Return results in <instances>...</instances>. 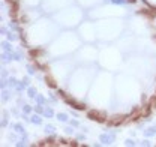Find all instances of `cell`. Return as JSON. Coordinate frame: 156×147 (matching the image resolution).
I'll use <instances>...</instances> for the list:
<instances>
[{
    "instance_id": "6da1fadb",
    "label": "cell",
    "mask_w": 156,
    "mask_h": 147,
    "mask_svg": "<svg viewBox=\"0 0 156 147\" xmlns=\"http://www.w3.org/2000/svg\"><path fill=\"white\" fill-rule=\"evenodd\" d=\"M57 117H59V120H62V122H66L68 120V116H66V114H63V113L57 114Z\"/></svg>"
},
{
    "instance_id": "7a4b0ae2",
    "label": "cell",
    "mask_w": 156,
    "mask_h": 147,
    "mask_svg": "<svg viewBox=\"0 0 156 147\" xmlns=\"http://www.w3.org/2000/svg\"><path fill=\"white\" fill-rule=\"evenodd\" d=\"M155 131H156L155 128H150V129H147V131H146V135H147V137L153 135V134H155Z\"/></svg>"
},
{
    "instance_id": "3957f363",
    "label": "cell",
    "mask_w": 156,
    "mask_h": 147,
    "mask_svg": "<svg viewBox=\"0 0 156 147\" xmlns=\"http://www.w3.org/2000/svg\"><path fill=\"white\" fill-rule=\"evenodd\" d=\"M32 122H33V123H36V125H39V123H41L39 116H33V117H32Z\"/></svg>"
},
{
    "instance_id": "277c9868",
    "label": "cell",
    "mask_w": 156,
    "mask_h": 147,
    "mask_svg": "<svg viewBox=\"0 0 156 147\" xmlns=\"http://www.w3.org/2000/svg\"><path fill=\"white\" fill-rule=\"evenodd\" d=\"M101 140L104 141V143H110V141H111V138H110V137H107V135H102V137H101Z\"/></svg>"
},
{
    "instance_id": "5b68a950",
    "label": "cell",
    "mask_w": 156,
    "mask_h": 147,
    "mask_svg": "<svg viewBox=\"0 0 156 147\" xmlns=\"http://www.w3.org/2000/svg\"><path fill=\"white\" fill-rule=\"evenodd\" d=\"M35 93H36L35 89H29V96H35Z\"/></svg>"
},
{
    "instance_id": "8992f818",
    "label": "cell",
    "mask_w": 156,
    "mask_h": 147,
    "mask_svg": "<svg viewBox=\"0 0 156 147\" xmlns=\"http://www.w3.org/2000/svg\"><path fill=\"white\" fill-rule=\"evenodd\" d=\"M44 114H45V116H48V117H50V116H53V111H51V110H45V111H44Z\"/></svg>"
},
{
    "instance_id": "52a82bcc",
    "label": "cell",
    "mask_w": 156,
    "mask_h": 147,
    "mask_svg": "<svg viewBox=\"0 0 156 147\" xmlns=\"http://www.w3.org/2000/svg\"><path fill=\"white\" fill-rule=\"evenodd\" d=\"M45 129H47V132H48V134H51L53 131H54V129H53V126H50V125H48V126H45Z\"/></svg>"
},
{
    "instance_id": "ba28073f",
    "label": "cell",
    "mask_w": 156,
    "mask_h": 147,
    "mask_svg": "<svg viewBox=\"0 0 156 147\" xmlns=\"http://www.w3.org/2000/svg\"><path fill=\"white\" fill-rule=\"evenodd\" d=\"M15 129H17V131H20V132H23V131H24V128H23V126H20V125H17V126H15Z\"/></svg>"
},
{
    "instance_id": "9c48e42d",
    "label": "cell",
    "mask_w": 156,
    "mask_h": 147,
    "mask_svg": "<svg viewBox=\"0 0 156 147\" xmlns=\"http://www.w3.org/2000/svg\"><path fill=\"white\" fill-rule=\"evenodd\" d=\"M126 144H129V146H134V141H131V140H128V141H126Z\"/></svg>"
},
{
    "instance_id": "30bf717a",
    "label": "cell",
    "mask_w": 156,
    "mask_h": 147,
    "mask_svg": "<svg viewBox=\"0 0 156 147\" xmlns=\"http://www.w3.org/2000/svg\"><path fill=\"white\" fill-rule=\"evenodd\" d=\"M38 101H39V102H41V104H42V102H45V99H44V98H41V96H39V98H38Z\"/></svg>"
}]
</instances>
